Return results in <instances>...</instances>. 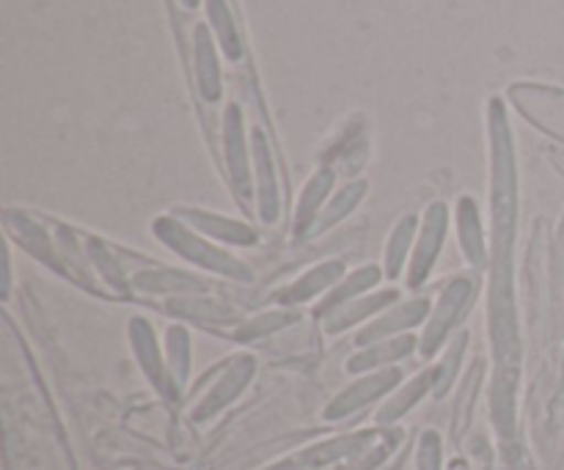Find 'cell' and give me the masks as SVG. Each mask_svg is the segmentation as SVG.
Here are the masks:
<instances>
[{"mask_svg":"<svg viewBox=\"0 0 564 470\" xmlns=\"http://www.w3.org/2000/svg\"><path fill=\"white\" fill-rule=\"evenodd\" d=\"M394 440V433H364L356 438H339L334 444L303 451L301 457L281 462L273 470H369L389 455Z\"/></svg>","mask_w":564,"mask_h":470,"instance_id":"obj_1","label":"cell"},{"mask_svg":"<svg viewBox=\"0 0 564 470\" xmlns=\"http://www.w3.org/2000/svg\"><path fill=\"white\" fill-rule=\"evenodd\" d=\"M154 231H158L160 240L165 242L169 248H174L180 256H185L187 262H196L202 264V267H209L215 270V273L220 275H237V278H248L246 267H242L237 259H231L229 253H224L220 248H213L209 242L198 240L193 231H187L182 223H174V220H160L158 226H154Z\"/></svg>","mask_w":564,"mask_h":470,"instance_id":"obj_2","label":"cell"},{"mask_svg":"<svg viewBox=\"0 0 564 470\" xmlns=\"http://www.w3.org/2000/svg\"><path fill=\"white\" fill-rule=\"evenodd\" d=\"M471 292L474 278H468V275H457V278H452L449 284H446V289L441 292L438 297V306H435V311H430L433 317H430L427 330H424L422 341H419V350H422L424 358L435 356V350H438L441 341L446 339V334H449V328L455 325V319L463 314V306L468 303Z\"/></svg>","mask_w":564,"mask_h":470,"instance_id":"obj_3","label":"cell"},{"mask_svg":"<svg viewBox=\"0 0 564 470\" xmlns=\"http://www.w3.org/2000/svg\"><path fill=\"white\" fill-rule=\"evenodd\" d=\"M510 97L527 119L549 135L564 138V91L549 86H512Z\"/></svg>","mask_w":564,"mask_h":470,"instance_id":"obj_4","label":"cell"},{"mask_svg":"<svg viewBox=\"0 0 564 470\" xmlns=\"http://www.w3.org/2000/svg\"><path fill=\"white\" fill-rule=\"evenodd\" d=\"M446 237V207L441 201L430 204V209L422 218V229H419L416 251L411 256V270H408V286H419L433 270L435 259H438L441 248H444Z\"/></svg>","mask_w":564,"mask_h":470,"instance_id":"obj_5","label":"cell"},{"mask_svg":"<svg viewBox=\"0 0 564 470\" xmlns=\"http://www.w3.org/2000/svg\"><path fill=\"white\" fill-rule=\"evenodd\" d=\"M224 154L226 165H229V179L235 185L237 196H248L251 171H248L246 124H242V110L237 102H231L224 113Z\"/></svg>","mask_w":564,"mask_h":470,"instance_id":"obj_6","label":"cell"},{"mask_svg":"<svg viewBox=\"0 0 564 470\" xmlns=\"http://www.w3.org/2000/svg\"><path fill=\"white\" fill-rule=\"evenodd\" d=\"M193 75H196L198 97H202L204 102L213 105L224 97L218 53H215V42L204 22H198V25L193 28Z\"/></svg>","mask_w":564,"mask_h":470,"instance_id":"obj_7","label":"cell"},{"mask_svg":"<svg viewBox=\"0 0 564 470\" xmlns=\"http://www.w3.org/2000/svg\"><path fill=\"white\" fill-rule=\"evenodd\" d=\"M427 314H430L427 300H411L400 308L394 306L391 311H386L383 317L375 319V323L369 325L361 336H358V345H372V341L378 345V341L389 339V336L402 334V330L419 325L424 317H427Z\"/></svg>","mask_w":564,"mask_h":470,"instance_id":"obj_8","label":"cell"},{"mask_svg":"<svg viewBox=\"0 0 564 470\" xmlns=\"http://www.w3.org/2000/svg\"><path fill=\"white\" fill-rule=\"evenodd\" d=\"M397 383H400V372H394V369H386V372L372 374V378L361 380L358 385L347 389L345 394H339V400H336L334 405L328 407V413H325V416H328V418L347 416V413L358 411L361 405H369L375 396L386 394V391H389L391 385H397Z\"/></svg>","mask_w":564,"mask_h":470,"instance_id":"obj_9","label":"cell"},{"mask_svg":"<svg viewBox=\"0 0 564 470\" xmlns=\"http://www.w3.org/2000/svg\"><path fill=\"white\" fill-rule=\"evenodd\" d=\"M253 143V160H257V174H259V187H262V215L270 220L275 218V209H279V193H275V163L273 154H270V141L264 135L262 127H253L251 132Z\"/></svg>","mask_w":564,"mask_h":470,"instance_id":"obj_10","label":"cell"},{"mask_svg":"<svg viewBox=\"0 0 564 470\" xmlns=\"http://www.w3.org/2000/svg\"><path fill=\"white\" fill-rule=\"evenodd\" d=\"M334 176L336 171L328 165V168H319L317 174L308 179V185L303 187V196L301 201H297V220H295L297 234H306L308 226L319 218V207H323L325 196H328L330 187H334Z\"/></svg>","mask_w":564,"mask_h":470,"instance_id":"obj_11","label":"cell"},{"mask_svg":"<svg viewBox=\"0 0 564 470\" xmlns=\"http://www.w3.org/2000/svg\"><path fill=\"white\" fill-rule=\"evenodd\" d=\"M207 14L209 22L215 28V36H218L220 50L226 53L229 61L242 58V33L237 28L235 11H231L229 0H207Z\"/></svg>","mask_w":564,"mask_h":470,"instance_id":"obj_12","label":"cell"},{"mask_svg":"<svg viewBox=\"0 0 564 470\" xmlns=\"http://www.w3.org/2000/svg\"><path fill=\"white\" fill-rule=\"evenodd\" d=\"M185 218H191L187 223L196 226V229L207 231V234L218 237L220 242H231V245H253L257 242V234H253L251 226L246 223H237V220L229 218H218V215H207V212H182Z\"/></svg>","mask_w":564,"mask_h":470,"instance_id":"obj_13","label":"cell"},{"mask_svg":"<svg viewBox=\"0 0 564 470\" xmlns=\"http://www.w3.org/2000/svg\"><path fill=\"white\" fill-rule=\"evenodd\" d=\"M341 273V264L339 262H325L319 264V267H314L312 273H306L303 278H297L295 284L286 286L284 292H281V303H290V306H295V303H303L308 300V297H317L319 292H325L330 286L334 289L336 278H339Z\"/></svg>","mask_w":564,"mask_h":470,"instance_id":"obj_14","label":"cell"},{"mask_svg":"<svg viewBox=\"0 0 564 470\" xmlns=\"http://www.w3.org/2000/svg\"><path fill=\"white\" fill-rule=\"evenodd\" d=\"M391 300H397V292H380V295L367 297V300H350L345 306L334 308L330 317L325 319V328L328 334H339V330L350 328L352 323H358L361 317H369V314H378L380 308L389 306Z\"/></svg>","mask_w":564,"mask_h":470,"instance_id":"obj_15","label":"cell"},{"mask_svg":"<svg viewBox=\"0 0 564 470\" xmlns=\"http://www.w3.org/2000/svg\"><path fill=\"white\" fill-rule=\"evenodd\" d=\"M457 226H460L463 253H466L474 264H479L482 262V251H485L482 226H479L477 204H474L468 196H463L460 204H457Z\"/></svg>","mask_w":564,"mask_h":470,"instance_id":"obj_16","label":"cell"},{"mask_svg":"<svg viewBox=\"0 0 564 470\" xmlns=\"http://www.w3.org/2000/svg\"><path fill=\"white\" fill-rule=\"evenodd\" d=\"M378 278H380V270L378 267L356 270V273H352L350 278L341 281L339 286H334V289H330V295L325 297L323 306H319V314H330V311H334V308H339V306H345V303H350V297H358V295H361V292L372 289V286L378 284Z\"/></svg>","mask_w":564,"mask_h":470,"instance_id":"obj_17","label":"cell"},{"mask_svg":"<svg viewBox=\"0 0 564 470\" xmlns=\"http://www.w3.org/2000/svg\"><path fill=\"white\" fill-rule=\"evenodd\" d=\"M435 378H438V372H435V369H433V372H424L422 378H416V380H413V383H408L405 389H402L400 394L394 396V400L386 402L383 411L378 413V422L380 424L397 422V418H400L402 413H408L413 405H416V400H422V394H427V389H433Z\"/></svg>","mask_w":564,"mask_h":470,"instance_id":"obj_18","label":"cell"},{"mask_svg":"<svg viewBox=\"0 0 564 470\" xmlns=\"http://www.w3.org/2000/svg\"><path fill=\"white\" fill-rule=\"evenodd\" d=\"M411 350H413L411 336H400V339H386V341H380V345H375L372 350H367V352H361L358 358H352V361L347 363V369H350V372H367V369L380 367V363H389V361H397V358H405Z\"/></svg>","mask_w":564,"mask_h":470,"instance_id":"obj_19","label":"cell"},{"mask_svg":"<svg viewBox=\"0 0 564 470\" xmlns=\"http://www.w3.org/2000/svg\"><path fill=\"white\" fill-rule=\"evenodd\" d=\"M416 223L419 220L413 218V215H408V218H402V223L391 231L389 248H386V275H389V278H397V275L402 273V267H405L408 251H411L413 234H416Z\"/></svg>","mask_w":564,"mask_h":470,"instance_id":"obj_20","label":"cell"},{"mask_svg":"<svg viewBox=\"0 0 564 470\" xmlns=\"http://www.w3.org/2000/svg\"><path fill=\"white\" fill-rule=\"evenodd\" d=\"M364 193H367V182H350V185L345 187V190L339 193V196L330 201V207L323 209V215H319V223H317V231H325L330 229L334 223H339L341 218H345L350 209L358 207V201L364 198Z\"/></svg>","mask_w":564,"mask_h":470,"instance_id":"obj_21","label":"cell"},{"mask_svg":"<svg viewBox=\"0 0 564 470\" xmlns=\"http://www.w3.org/2000/svg\"><path fill=\"white\" fill-rule=\"evenodd\" d=\"M169 352H171V378L176 383H185L187 378V336L185 328L169 330Z\"/></svg>","mask_w":564,"mask_h":470,"instance_id":"obj_22","label":"cell"},{"mask_svg":"<svg viewBox=\"0 0 564 470\" xmlns=\"http://www.w3.org/2000/svg\"><path fill=\"white\" fill-rule=\"evenodd\" d=\"M182 6H185V9H198V3H202V0H180Z\"/></svg>","mask_w":564,"mask_h":470,"instance_id":"obj_23","label":"cell"}]
</instances>
